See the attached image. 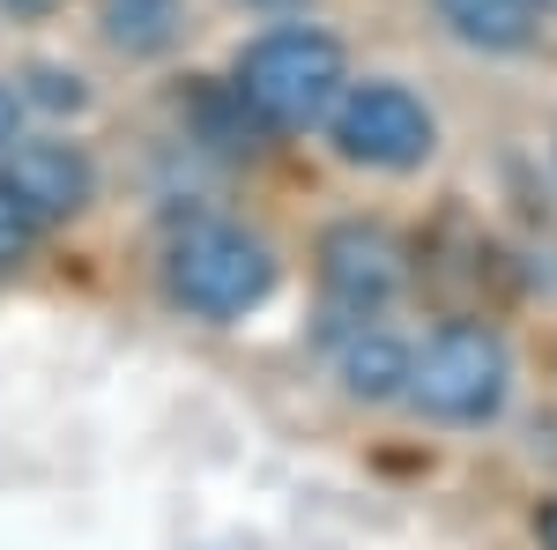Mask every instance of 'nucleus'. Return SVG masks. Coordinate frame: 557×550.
<instances>
[{"label": "nucleus", "instance_id": "nucleus-6", "mask_svg": "<svg viewBox=\"0 0 557 550\" xmlns=\"http://www.w3.org/2000/svg\"><path fill=\"white\" fill-rule=\"evenodd\" d=\"M8 179L23 186V201L45 216V223H67V216H83L89 201H97V164H89L75 142H15L8 149Z\"/></svg>", "mask_w": 557, "mask_h": 550}, {"label": "nucleus", "instance_id": "nucleus-2", "mask_svg": "<svg viewBox=\"0 0 557 550\" xmlns=\"http://www.w3.org/2000/svg\"><path fill=\"white\" fill-rule=\"evenodd\" d=\"M164 291L172 305L201 313V320H238L253 313L260 297L275 291V254L268 239L246 231V223H186L164 254Z\"/></svg>", "mask_w": 557, "mask_h": 550}, {"label": "nucleus", "instance_id": "nucleus-13", "mask_svg": "<svg viewBox=\"0 0 557 550\" xmlns=\"http://www.w3.org/2000/svg\"><path fill=\"white\" fill-rule=\"evenodd\" d=\"M535 543L557 550V499H543V506H535Z\"/></svg>", "mask_w": 557, "mask_h": 550}, {"label": "nucleus", "instance_id": "nucleus-15", "mask_svg": "<svg viewBox=\"0 0 557 550\" xmlns=\"http://www.w3.org/2000/svg\"><path fill=\"white\" fill-rule=\"evenodd\" d=\"M246 8H268V15H283V8H305V0H246Z\"/></svg>", "mask_w": 557, "mask_h": 550}, {"label": "nucleus", "instance_id": "nucleus-14", "mask_svg": "<svg viewBox=\"0 0 557 550\" xmlns=\"http://www.w3.org/2000/svg\"><path fill=\"white\" fill-rule=\"evenodd\" d=\"M0 8H15V15H52L60 0H0Z\"/></svg>", "mask_w": 557, "mask_h": 550}, {"label": "nucleus", "instance_id": "nucleus-16", "mask_svg": "<svg viewBox=\"0 0 557 550\" xmlns=\"http://www.w3.org/2000/svg\"><path fill=\"white\" fill-rule=\"evenodd\" d=\"M535 8H543V15H557V0H535Z\"/></svg>", "mask_w": 557, "mask_h": 550}, {"label": "nucleus", "instance_id": "nucleus-10", "mask_svg": "<svg viewBox=\"0 0 557 550\" xmlns=\"http://www.w3.org/2000/svg\"><path fill=\"white\" fill-rule=\"evenodd\" d=\"M38 231H45V216L23 201V186L0 171V276L8 268H23L30 260V246H38Z\"/></svg>", "mask_w": 557, "mask_h": 550}, {"label": "nucleus", "instance_id": "nucleus-1", "mask_svg": "<svg viewBox=\"0 0 557 550\" xmlns=\"http://www.w3.org/2000/svg\"><path fill=\"white\" fill-rule=\"evenodd\" d=\"M343 89H349L343 45L327 38V30H312V23H275V30H260V38L238 52V75H231V97H246V112L275 134L335 120Z\"/></svg>", "mask_w": 557, "mask_h": 550}, {"label": "nucleus", "instance_id": "nucleus-5", "mask_svg": "<svg viewBox=\"0 0 557 550\" xmlns=\"http://www.w3.org/2000/svg\"><path fill=\"white\" fill-rule=\"evenodd\" d=\"M401 283H409V254H401V239L386 223L349 216V223H335L320 239V291H327V305L343 320H380L401 297Z\"/></svg>", "mask_w": 557, "mask_h": 550}, {"label": "nucleus", "instance_id": "nucleus-4", "mask_svg": "<svg viewBox=\"0 0 557 550\" xmlns=\"http://www.w3.org/2000/svg\"><path fill=\"white\" fill-rule=\"evenodd\" d=\"M327 127H335L343 164H364V171H417L438 149L431 105L401 83H349Z\"/></svg>", "mask_w": 557, "mask_h": 550}, {"label": "nucleus", "instance_id": "nucleus-7", "mask_svg": "<svg viewBox=\"0 0 557 550\" xmlns=\"http://www.w3.org/2000/svg\"><path fill=\"white\" fill-rule=\"evenodd\" d=\"M431 8L469 52H528L535 30H543L535 0H431Z\"/></svg>", "mask_w": 557, "mask_h": 550}, {"label": "nucleus", "instance_id": "nucleus-9", "mask_svg": "<svg viewBox=\"0 0 557 550\" xmlns=\"http://www.w3.org/2000/svg\"><path fill=\"white\" fill-rule=\"evenodd\" d=\"M104 38L120 52H164L172 45V0H112L104 8Z\"/></svg>", "mask_w": 557, "mask_h": 550}, {"label": "nucleus", "instance_id": "nucleus-12", "mask_svg": "<svg viewBox=\"0 0 557 550\" xmlns=\"http://www.w3.org/2000/svg\"><path fill=\"white\" fill-rule=\"evenodd\" d=\"M23 112H30V97H23L15 83H0V157L23 142Z\"/></svg>", "mask_w": 557, "mask_h": 550}, {"label": "nucleus", "instance_id": "nucleus-11", "mask_svg": "<svg viewBox=\"0 0 557 550\" xmlns=\"http://www.w3.org/2000/svg\"><path fill=\"white\" fill-rule=\"evenodd\" d=\"M23 97L45 105V112H83L89 105L83 75H67V68H30V75H23Z\"/></svg>", "mask_w": 557, "mask_h": 550}, {"label": "nucleus", "instance_id": "nucleus-8", "mask_svg": "<svg viewBox=\"0 0 557 550\" xmlns=\"http://www.w3.org/2000/svg\"><path fill=\"white\" fill-rule=\"evenodd\" d=\"M335 372H343V394H349V402H394V394H409L417 350H409V342H394L386 328H364V320H357V335L343 342Z\"/></svg>", "mask_w": 557, "mask_h": 550}, {"label": "nucleus", "instance_id": "nucleus-3", "mask_svg": "<svg viewBox=\"0 0 557 550\" xmlns=\"http://www.w3.org/2000/svg\"><path fill=\"white\" fill-rule=\"evenodd\" d=\"M513 394V357L506 335L483 328V320H446L438 335L417 350V372H409V402L438 424H491Z\"/></svg>", "mask_w": 557, "mask_h": 550}]
</instances>
